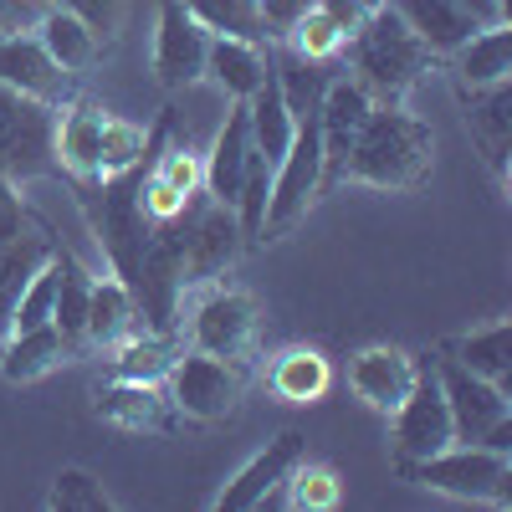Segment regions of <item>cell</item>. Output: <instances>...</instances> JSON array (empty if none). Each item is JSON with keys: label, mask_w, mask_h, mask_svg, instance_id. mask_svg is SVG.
I'll return each instance as SVG.
<instances>
[{"label": "cell", "mask_w": 512, "mask_h": 512, "mask_svg": "<svg viewBox=\"0 0 512 512\" xmlns=\"http://www.w3.org/2000/svg\"><path fill=\"white\" fill-rule=\"evenodd\" d=\"M431 164H436L431 123L415 118L405 103H374L344 169H338V185H369V190L405 195L431 180Z\"/></svg>", "instance_id": "1"}, {"label": "cell", "mask_w": 512, "mask_h": 512, "mask_svg": "<svg viewBox=\"0 0 512 512\" xmlns=\"http://www.w3.org/2000/svg\"><path fill=\"white\" fill-rule=\"evenodd\" d=\"M149 159V134L88 98H72L57 108V169L67 185L118 180Z\"/></svg>", "instance_id": "2"}, {"label": "cell", "mask_w": 512, "mask_h": 512, "mask_svg": "<svg viewBox=\"0 0 512 512\" xmlns=\"http://www.w3.org/2000/svg\"><path fill=\"white\" fill-rule=\"evenodd\" d=\"M338 62H349V77L374 103H405V93L420 82V72L431 67V52L405 31V21L390 11V0H374L369 16L344 41V57Z\"/></svg>", "instance_id": "3"}, {"label": "cell", "mask_w": 512, "mask_h": 512, "mask_svg": "<svg viewBox=\"0 0 512 512\" xmlns=\"http://www.w3.org/2000/svg\"><path fill=\"white\" fill-rule=\"evenodd\" d=\"M185 297H190V308H180L185 349L216 354L231 364H246L256 354V344H262V303L246 287H231L221 277V282H205Z\"/></svg>", "instance_id": "4"}, {"label": "cell", "mask_w": 512, "mask_h": 512, "mask_svg": "<svg viewBox=\"0 0 512 512\" xmlns=\"http://www.w3.org/2000/svg\"><path fill=\"white\" fill-rule=\"evenodd\" d=\"M318 195H323V139H318V113H303V118H292V144H287L282 164L272 169V195L262 210L256 246H272V241L292 236L308 221Z\"/></svg>", "instance_id": "5"}, {"label": "cell", "mask_w": 512, "mask_h": 512, "mask_svg": "<svg viewBox=\"0 0 512 512\" xmlns=\"http://www.w3.org/2000/svg\"><path fill=\"white\" fill-rule=\"evenodd\" d=\"M405 482L425 487V492H441L456 502H487V507H512V456L497 446H466L451 441L446 451L425 456L415 466L400 472Z\"/></svg>", "instance_id": "6"}, {"label": "cell", "mask_w": 512, "mask_h": 512, "mask_svg": "<svg viewBox=\"0 0 512 512\" xmlns=\"http://www.w3.org/2000/svg\"><path fill=\"white\" fill-rule=\"evenodd\" d=\"M431 369H436V379H441V395H446V410H451L456 441L512 451V400H507L502 384L472 374L466 364H456L451 354H441Z\"/></svg>", "instance_id": "7"}, {"label": "cell", "mask_w": 512, "mask_h": 512, "mask_svg": "<svg viewBox=\"0 0 512 512\" xmlns=\"http://www.w3.org/2000/svg\"><path fill=\"white\" fill-rule=\"evenodd\" d=\"M0 175H11L16 185L62 175L57 169V108L6 88V82H0Z\"/></svg>", "instance_id": "8"}, {"label": "cell", "mask_w": 512, "mask_h": 512, "mask_svg": "<svg viewBox=\"0 0 512 512\" xmlns=\"http://www.w3.org/2000/svg\"><path fill=\"white\" fill-rule=\"evenodd\" d=\"M164 395L185 420H200V425L231 420L246 400V364L200 354V349H180L164 374Z\"/></svg>", "instance_id": "9"}, {"label": "cell", "mask_w": 512, "mask_h": 512, "mask_svg": "<svg viewBox=\"0 0 512 512\" xmlns=\"http://www.w3.org/2000/svg\"><path fill=\"white\" fill-rule=\"evenodd\" d=\"M451 441H456V431H451V410H446V395H441V379H436V369H420V384L410 390V400L390 415L395 472L446 451Z\"/></svg>", "instance_id": "10"}, {"label": "cell", "mask_w": 512, "mask_h": 512, "mask_svg": "<svg viewBox=\"0 0 512 512\" xmlns=\"http://www.w3.org/2000/svg\"><path fill=\"white\" fill-rule=\"evenodd\" d=\"M241 251H246V231L236 221V210L231 205H216V200H200L195 205V216L185 226V292L205 287V282H221L236 262H241Z\"/></svg>", "instance_id": "11"}, {"label": "cell", "mask_w": 512, "mask_h": 512, "mask_svg": "<svg viewBox=\"0 0 512 512\" xmlns=\"http://www.w3.org/2000/svg\"><path fill=\"white\" fill-rule=\"evenodd\" d=\"M308 456V441H303V431H282V436H272L262 451H256L246 466H236L231 472V482L210 497V512H256V507H267V502H277V492H282V482L292 477V466Z\"/></svg>", "instance_id": "12"}, {"label": "cell", "mask_w": 512, "mask_h": 512, "mask_svg": "<svg viewBox=\"0 0 512 512\" xmlns=\"http://www.w3.org/2000/svg\"><path fill=\"white\" fill-rule=\"evenodd\" d=\"M205 47H210V31L180 6V0H159V16H154V77L164 93H185L195 82H205Z\"/></svg>", "instance_id": "13"}, {"label": "cell", "mask_w": 512, "mask_h": 512, "mask_svg": "<svg viewBox=\"0 0 512 512\" xmlns=\"http://www.w3.org/2000/svg\"><path fill=\"white\" fill-rule=\"evenodd\" d=\"M93 415L128 436H169L180 425V410L169 405L164 384H154V379H98Z\"/></svg>", "instance_id": "14"}, {"label": "cell", "mask_w": 512, "mask_h": 512, "mask_svg": "<svg viewBox=\"0 0 512 512\" xmlns=\"http://www.w3.org/2000/svg\"><path fill=\"white\" fill-rule=\"evenodd\" d=\"M420 359L410 354V349H400V344H369V349H359L354 359H349V384H354V395L374 410V415H384L390 420L405 400H410V390L420 384Z\"/></svg>", "instance_id": "15"}, {"label": "cell", "mask_w": 512, "mask_h": 512, "mask_svg": "<svg viewBox=\"0 0 512 512\" xmlns=\"http://www.w3.org/2000/svg\"><path fill=\"white\" fill-rule=\"evenodd\" d=\"M0 82L26 98H41V103H72L77 88H72V72H62L52 62V52L41 47V36L36 31H6L0 36Z\"/></svg>", "instance_id": "16"}, {"label": "cell", "mask_w": 512, "mask_h": 512, "mask_svg": "<svg viewBox=\"0 0 512 512\" xmlns=\"http://www.w3.org/2000/svg\"><path fill=\"white\" fill-rule=\"evenodd\" d=\"M374 113V98L359 88L354 77H328L323 103H318V139H323V195L338 185V169H344L364 118Z\"/></svg>", "instance_id": "17"}, {"label": "cell", "mask_w": 512, "mask_h": 512, "mask_svg": "<svg viewBox=\"0 0 512 512\" xmlns=\"http://www.w3.org/2000/svg\"><path fill=\"white\" fill-rule=\"evenodd\" d=\"M461 98V118L472 134L482 164L497 175V185H507V154H512V82H492L477 93H456Z\"/></svg>", "instance_id": "18"}, {"label": "cell", "mask_w": 512, "mask_h": 512, "mask_svg": "<svg viewBox=\"0 0 512 512\" xmlns=\"http://www.w3.org/2000/svg\"><path fill=\"white\" fill-rule=\"evenodd\" d=\"M272 72V47L267 41H241V36H210L205 47V77L231 98L246 103Z\"/></svg>", "instance_id": "19"}, {"label": "cell", "mask_w": 512, "mask_h": 512, "mask_svg": "<svg viewBox=\"0 0 512 512\" xmlns=\"http://www.w3.org/2000/svg\"><path fill=\"white\" fill-rule=\"evenodd\" d=\"M72 359H77V349L57 333V323L21 328V333L0 338V379H6V384H36V379L57 374Z\"/></svg>", "instance_id": "20"}, {"label": "cell", "mask_w": 512, "mask_h": 512, "mask_svg": "<svg viewBox=\"0 0 512 512\" xmlns=\"http://www.w3.org/2000/svg\"><path fill=\"white\" fill-rule=\"evenodd\" d=\"M390 11L431 57H451L461 41H472L482 31V21L472 11H461L456 0H390Z\"/></svg>", "instance_id": "21"}, {"label": "cell", "mask_w": 512, "mask_h": 512, "mask_svg": "<svg viewBox=\"0 0 512 512\" xmlns=\"http://www.w3.org/2000/svg\"><path fill=\"white\" fill-rule=\"evenodd\" d=\"M267 390L282 405H318L333 390V359L313 344H287L267 359Z\"/></svg>", "instance_id": "22"}, {"label": "cell", "mask_w": 512, "mask_h": 512, "mask_svg": "<svg viewBox=\"0 0 512 512\" xmlns=\"http://www.w3.org/2000/svg\"><path fill=\"white\" fill-rule=\"evenodd\" d=\"M246 159H251L246 103H231V108H226V123L216 128V139H210V154H205V195L216 200V205H231V210H236Z\"/></svg>", "instance_id": "23"}, {"label": "cell", "mask_w": 512, "mask_h": 512, "mask_svg": "<svg viewBox=\"0 0 512 512\" xmlns=\"http://www.w3.org/2000/svg\"><path fill=\"white\" fill-rule=\"evenodd\" d=\"M451 77H456V93L512 82V21H492L472 41H461L451 52Z\"/></svg>", "instance_id": "24"}, {"label": "cell", "mask_w": 512, "mask_h": 512, "mask_svg": "<svg viewBox=\"0 0 512 512\" xmlns=\"http://www.w3.org/2000/svg\"><path fill=\"white\" fill-rule=\"evenodd\" d=\"M144 328V313L134 303V292L128 282H118L113 272L108 277H93V297H88V328H82V349H118L128 333Z\"/></svg>", "instance_id": "25"}, {"label": "cell", "mask_w": 512, "mask_h": 512, "mask_svg": "<svg viewBox=\"0 0 512 512\" xmlns=\"http://www.w3.org/2000/svg\"><path fill=\"white\" fill-rule=\"evenodd\" d=\"M52 251H57V236H52L47 221H36L16 241H0V338H6V328H11V308H16L21 287L31 282V272L47 262Z\"/></svg>", "instance_id": "26"}, {"label": "cell", "mask_w": 512, "mask_h": 512, "mask_svg": "<svg viewBox=\"0 0 512 512\" xmlns=\"http://www.w3.org/2000/svg\"><path fill=\"white\" fill-rule=\"evenodd\" d=\"M180 354V333H159V328H139L128 333L118 349H108V369L103 379H154L164 384L169 364Z\"/></svg>", "instance_id": "27"}, {"label": "cell", "mask_w": 512, "mask_h": 512, "mask_svg": "<svg viewBox=\"0 0 512 512\" xmlns=\"http://www.w3.org/2000/svg\"><path fill=\"white\" fill-rule=\"evenodd\" d=\"M446 354H451L456 364H466L472 374H482V379L502 384V390H512V323H507V318L451 338Z\"/></svg>", "instance_id": "28"}, {"label": "cell", "mask_w": 512, "mask_h": 512, "mask_svg": "<svg viewBox=\"0 0 512 512\" xmlns=\"http://www.w3.org/2000/svg\"><path fill=\"white\" fill-rule=\"evenodd\" d=\"M36 36H41V47L52 52V62H57L62 72H72V77L93 72V67H98V57H103V41H98L88 26H82L67 6H57V11L41 16Z\"/></svg>", "instance_id": "29"}, {"label": "cell", "mask_w": 512, "mask_h": 512, "mask_svg": "<svg viewBox=\"0 0 512 512\" xmlns=\"http://www.w3.org/2000/svg\"><path fill=\"white\" fill-rule=\"evenodd\" d=\"M57 308H52V323L67 344L82 354V328H88V297H93V272L77 262L67 246H57Z\"/></svg>", "instance_id": "30"}, {"label": "cell", "mask_w": 512, "mask_h": 512, "mask_svg": "<svg viewBox=\"0 0 512 512\" xmlns=\"http://www.w3.org/2000/svg\"><path fill=\"white\" fill-rule=\"evenodd\" d=\"M282 47L292 52V57H303V62H318V67H333L338 57H344V41H349V31L338 26L323 6H313V11H303L282 36Z\"/></svg>", "instance_id": "31"}, {"label": "cell", "mask_w": 512, "mask_h": 512, "mask_svg": "<svg viewBox=\"0 0 512 512\" xmlns=\"http://www.w3.org/2000/svg\"><path fill=\"white\" fill-rule=\"evenodd\" d=\"M292 512H333L338 502H344V482H338V472L328 461H297L292 466V477L282 482V492H277Z\"/></svg>", "instance_id": "32"}, {"label": "cell", "mask_w": 512, "mask_h": 512, "mask_svg": "<svg viewBox=\"0 0 512 512\" xmlns=\"http://www.w3.org/2000/svg\"><path fill=\"white\" fill-rule=\"evenodd\" d=\"M180 6L210 31V36H241V41H267V21L256 0H180Z\"/></svg>", "instance_id": "33"}, {"label": "cell", "mask_w": 512, "mask_h": 512, "mask_svg": "<svg viewBox=\"0 0 512 512\" xmlns=\"http://www.w3.org/2000/svg\"><path fill=\"white\" fill-rule=\"evenodd\" d=\"M47 507L52 512H113V497L88 466H62V472L52 477Z\"/></svg>", "instance_id": "34"}, {"label": "cell", "mask_w": 512, "mask_h": 512, "mask_svg": "<svg viewBox=\"0 0 512 512\" xmlns=\"http://www.w3.org/2000/svg\"><path fill=\"white\" fill-rule=\"evenodd\" d=\"M57 251L31 272V282L21 287L16 297V308H11V328L6 333H21V328H41V323H52V308H57Z\"/></svg>", "instance_id": "35"}, {"label": "cell", "mask_w": 512, "mask_h": 512, "mask_svg": "<svg viewBox=\"0 0 512 512\" xmlns=\"http://www.w3.org/2000/svg\"><path fill=\"white\" fill-rule=\"evenodd\" d=\"M62 6H67L82 26H88L103 47H108V41L118 36V26H123V0H62Z\"/></svg>", "instance_id": "36"}, {"label": "cell", "mask_w": 512, "mask_h": 512, "mask_svg": "<svg viewBox=\"0 0 512 512\" xmlns=\"http://www.w3.org/2000/svg\"><path fill=\"white\" fill-rule=\"evenodd\" d=\"M31 226H36V216H31L21 185H16L11 175H0V241H16V236H26Z\"/></svg>", "instance_id": "37"}, {"label": "cell", "mask_w": 512, "mask_h": 512, "mask_svg": "<svg viewBox=\"0 0 512 512\" xmlns=\"http://www.w3.org/2000/svg\"><path fill=\"white\" fill-rule=\"evenodd\" d=\"M256 6H262V21H267V41L272 36H282L297 16H303V11H313L318 6V0H256Z\"/></svg>", "instance_id": "38"}, {"label": "cell", "mask_w": 512, "mask_h": 512, "mask_svg": "<svg viewBox=\"0 0 512 512\" xmlns=\"http://www.w3.org/2000/svg\"><path fill=\"white\" fill-rule=\"evenodd\" d=\"M461 11H472L482 26H492V21H502V11H497V0H456Z\"/></svg>", "instance_id": "39"}]
</instances>
